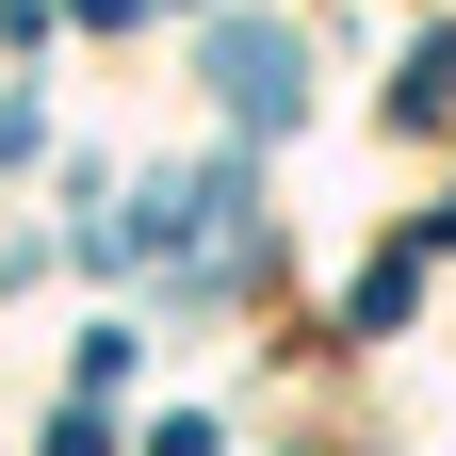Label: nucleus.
Segmentation results:
<instances>
[{
	"label": "nucleus",
	"instance_id": "obj_1",
	"mask_svg": "<svg viewBox=\"0 0 456 456\" xmlns=\"http://www.w3.org/2000/svg\"><path fill=\"white\" fill-rule=\"evenodd\" d=\"M212 82H228L245 131H277V114H294V33H212Z\"/></svg>",
	"mask_w": 456,
	"mask_h": 456
}]
</instances>
